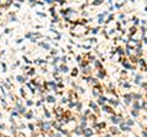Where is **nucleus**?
Listing matches in <instances>:
<instances>
[{
    "label": "nucleus",
    "instance_id": "f257e3e1",
    "mask_svg": "<svg viewBox=\"0 0 147 137\" xmlns=\"http://www.w3.org/2000/svg\"><path fill=\"white\" fill-rule=\"evenodd\" d=\"M91 134H92L91 130H86V131H85V135H86V136H90Z\"/></svg>",
    "mask_w": 147,
    "mask_h": 137
},
{
    "label": "nucleus",
    "instance_id": "f03ea898",
    "mask_svg": "<svg viewBox=\"0 0 147 137\" xmlns=\"http://www.w3.org/2000/svg\"><path fill=\"white\" fill-rule=\"evenodd\" d=\"M43 129L48 130V129H49V124H44V125H43Z\"/></svg>",
    "mask_w": 147,
    "mask_h": 137
},
{
    "label": "nucleus",
    "instance_id": "7ed1b4c3",
    "mask_svg": "<svg viewBox=\"0 0 147 137\" xmlns=\"http://www.w3.org/2000/svg\"><path fill=\"white\" fill-rule=\"evenodd\" d=\"M48 100H49V102H52V103H53V102H55V99H54L53 97H49V98H48Z\"/></svg>",
    "mask_w": 147,
    "mask_h": 137
},
{
    "label": "nucleus",
    "instance_id": "20e7f679",
    "mask_svg": "<svg viewBox=\"0 0 147 137\" xmlns=\"http://www.w3.org/2000/svg\"><path fill=\"white\" fill-rule=\"evenodd\" d=\"M61 70H63L64 72H66V71H67V67H65V66H63V67H61Z\"/></svg>",
    "mask_w": 147,
    "mask_h": 137
},
{
    "label": "nucleus",
    "instance_id": "39448f33",
    "mask_svg": "<svg viewBox=\"0 0 147 137\" xmlns=\"http://www.w3.org/2000/svg\"><path fill=\"white\" fill-rule=\"evenodd\" d=\"M17 80H18V81H20V82H22V81H24V79H22V77H21V76H18V77H17Z\"/></svg>",
    "mask_w": 147,
    "mask_h": 137
},
{
    "label": "nucleus",
    "instance_id": "423d86ee",
    "mask_svg": "<svg viewBox=\"0 0 147 137\" xmlns=\"http://www.w3.org/2000/svg\"><path fill=\"white\" fill-rule=\"evenodd\" d=\"M42 45H43V47H44V48H47V49L49 48V45H48V44H42Z\"/></svg>",
    "mask_w": 147,
    "mask_h": 137
},
{
    "label": "nucleus",
    "instance_id": "0eeeda50",
    "mask_svg": "<svg viewBox=\"0 0 147 137\" xmlns=\"http://www.w3.org/2000/svg\"><path fill=\"white\" fill-rule=\"evenodd\" d=\"M0 95H4V93L1 92V88H0Z\"/></svg>",
    "mask_w": 147,
    "mask_h": 137
}]
</instances>
